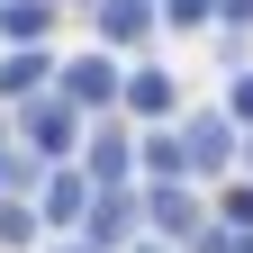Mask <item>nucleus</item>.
<instances>
[{"label":"nucleus","instance_id":"1","mask_svg":"<svg viewBox=\"0 0 253 253\" xmlns=\"http://www.w3.org/2000/svg\"><path fill=\"white\" fill-rule=\"evenodd\" d=\"M235 109H244V118H253V82H244V90H235Z\"/></svg>","mask_w":253,"mask_h":253}]
</instances>
